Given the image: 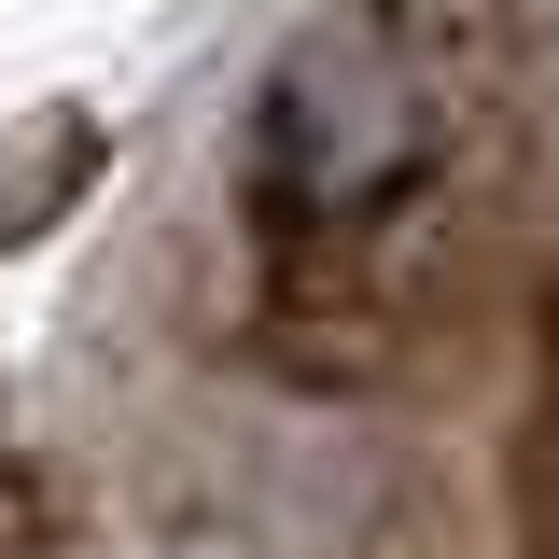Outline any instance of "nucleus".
<instances>
[{"mask_svg":"<svg viewBox=\"0 0 559 559\" xmlns=\"http://www.w3.org/2000/svg\"><path fill=\"white\" fill-rule=\"evenodd\" d=\"M433 154V98L392 28H308L280 43V70L252 84V127H238V197L266 238H349L364 210H392Z\"/></svg>","mask_w":559,"mask_h":559,"instance_id":"obj_1","label":"nucleus"}]
</instances>
